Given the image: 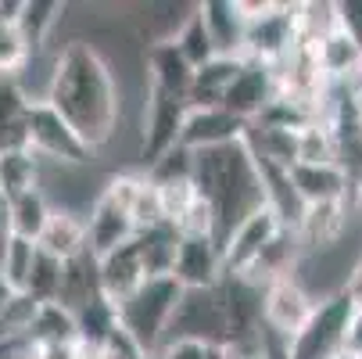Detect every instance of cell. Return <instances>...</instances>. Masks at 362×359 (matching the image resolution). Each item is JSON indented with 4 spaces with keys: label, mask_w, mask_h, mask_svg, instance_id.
Segmentation results:
<instances>
[{
    "label": "cell",
    "mask_w": 362,
    "mask_h": 359,
    "mask_svg": "<svg viewBox=\"0 0 362 359\" xmlns=\"http://www.w3.org/2000/svg\"><path fill=\"white\" fill-rule=\"evenodd\" d=\"M43 101L54 108L93 151L115 137L122 97L112 65L90 40H69L50 69Z\"/></svg>",
    "instance_id": "1"
},
{
    "label": "cell",
    "mask_w": 362,
    "mask_h": 359,
    "mask_svg": "<svg viewBox=\"0 0 362 359\" xmlns=\"http://www.w3.org/2000/svg\"><path fill=\"white\" fill-rule=\"evenodd\" d=\"M194 187H197V198L212 209L219 244H226L244 220H251L258 209L269 205V190H266L262 169H258V159L247 137L237 144L212 147V151H197Z\"/></svg>",
    "instance_id": "2"
},
{
    "label": "cell",
    "mask_w": 362,
    "mask_h": 359,
    "mask_svg": "<svg viewBox=\"0 0 362 359\" xmlns=\"http://www.w3.org/2000/svg\"><path fill=\"white\" fill-rule=\"evenodd\" d=\"M351 320H355V302L344 287L323 295L308 324L287 341V355L291 359H344Z\"/></svg>",
    "instance_id": "3"
},
{
    "label": "cell",
    "mask_w": 362,
    "mask_h": 359,
    "mask_svg": "<svg viewBox=\"0 0 362 359\" xmlns=\"http://www.w3.org/2000/svg\"><path fill=\"white\" fill-rule=\"evenodd\" d=\"M183 298V287L176 277H154L147 280L133 298H126L122 305H115L119 324L151 352L158 355V348L169 338V324L176 317V305Z\"/></svg>",
    "instance_id": "4"
},
{
    "label": "cell",
    "mask_w": 362,
    "mask_h": 359,
    "mask_svg": "<svg viewBox=\"0 0 362 359\" xmlns=\"http://www.w3.org/2000/svg\"><path fill=\"white\" fill-rule=\"evenodd\" d=\"M25 147L43 162H58V166H90L97 151L47 105V101H33L29 108V126H25Z\"/></svg>",
    "instance_id": "5"
},
{
    "label": "cell",
    "mask_w": 362,
    "mask_h": 359,
    "mask_svg": "<svg viewBox=\"0 0 362 359\" xmlns=\"http://www.w3.org/2000/svg\"><path fill=\"white\" fill-rule=\"evenodd\" d=\"M187 112H190V101L147 86V97H144V140H140L144 173L151 166H158L169 151L180 147V133H183Z\"/></svg>",
    "instance_id": "6"
},
{
    "label": "cell",
    "mask_w": 362,
    "mask_h": 359,
    "mask_svg": "<svg viewBox=\"0 0 362 359\" xmlns=\"http://www.w3.org/2000/svg\"><path fill=\"white\" fill-rule=\"evenodd\" d=\"M176 338L201 341V345H226L230 324H226V305H223L219 284L201 287V291H183L165 341H176Z\"/></svg>",
    "instance_id": "7"
},
{
    "label": "cell",
    "mask_w": 362,
    "mask_h": 359,
    "mask_svg": "<svg viewBox=\"0 0 362 359\" xmlns=\"http://www.w3.org/2000/svg\"><path fill=\"white\" fill-rule=\"evenodd\" d=\"M316 302L320 298H313V291H308L298 277H284V280L269 284L266 295H262V324H266L269 334L291 341L308 324Z\"/></svg>",
    "instance_id": "8"
},
{
    "label": "cell",
    "mask_w": 362,
    "mask_h": 359,
    "mask_svg": "<svg viewBox=\"0 0 362 359\" xmlns=\"http://www.w3.org/2000/svg\"><path fill=\"white\" fill-rule=\"evenodd\" d=\"M284 220L276 216L273 205H266V209H258L251 220H244L233 237L223 244V266H226V277H244L247 266L262 255L280 234H284Z\"/></svg>",
    "instance_id": "9"
},
{
    "label": "cell",
    "mask_w": 362,
    "mask_h": 359,
    "mask_svg": "<svg viewBox=\"0 0 362 359\" xmlns=\"http://www.w3.org/2000/svg\"><path fill=\"white\" fill-rule=\"evenodd\" d=\"M173 277L180 280L183 291H201V287H216L226 277L223 266V244L212 234H183L180 251H176V270Z\"/></svg>",
    "instance_id": "10"
},
{
    "label": "cell",
    "mask_w": 362,
    "mask_h": 359,
    "mask_svg": "<svg viewBox=\"0 0 362 359\" xmlns=\"http://www.w3.org/2000/svg\"><path fill=\"white\" fill-rule=\"evenodd\" d=\"M276 101V69L266 62H251L244 58L240 76L233 79V86L223 97V108L237 119H244L247 126L266 115V108Z\"/></svg>",
    "instance_id": "11"
},
{
    "label": "cell",
    "mask_w": 362,
    "mask_h": 359,
    "mask_svg": "<svg viewBox=\"0 0 362 359\" xmlns=\"http://www.w3.org/2000/svg\"><path fill=\"white\" fill-rule=\"evenodd\" d=\"M247 130L251 126L244 119L230 115L226 108H190L187 122H183V133H180V147H187L190 155H197V151H212V147L244 140Z\"/></svg>",
    "instance_id": "12"
},
{
    "label": "cell",
    "mask_w": 362,
    "mask_h": 359,
    "mask_svg": "<svg viewBox=\"0 0 362 359\" xmlns=\"http://www.w3.org/2000/svg\"><path fill=\"white\" fill-rule=\"evenodd\" d=\"M86 234H90V251L97 255H108L122 244H129L136 237V223L133 216L122 209V205L100 190L93 201H90V212H86Z\"/></svg>",
    "instance_id": "13"
},
{
    "label": "cell",
    "mask_w": 362,
    "mask_h": 359,
    "mask_svg": "<svg viewBox=\"0 0 362 359\" xmlns=\"http://www.w3.org/2000/svg\"><path fill=\"white\" fill-rule=\"evenodd\" d=\"M97 270H100V295L112 305H122L126 298H133L147 284V270H144V259H140L136 237L129 244L108 251V255H100Z\"/></svg>",
    "instance_id": "14"
},
{
    "label": "cell",
    "mask_w": 362,
    "mask_h": 359,
    "mask_svg": "<svg viewBox=\"0 0 362 359\" xmlns=\"http://www.w3.org/2000/svg\"><path fill=\"white\" fill-rule=\"evenodd\" d=\"M291 183L294 194L305 205H334V201H348L351 194V173L348 166H291Z\"/></svg>",
    "instance_id": "15"
},
{
    "label": "cell",
    "mask_w": 362,
    "mask_h": 359,
    "mask_svg": "<svg viewBox=\"0 0 362 359\" xmlns=\"http://www.w3.org/2000/svg\"><path fill=\"white\" fill-rule=\"evenodd\" d=\"M194 72H197V69L180 55V47H176L173 40H162V43H151V47H147V86L190 101Z\"/></svg>",
    "instance_id": "16"
},
{
    "label": "cell",
    "mask_w": 362,
    "mask_h": 359,
    "mask_svg": "<svg viewBox=\"0 0 362 359\" xmlns=\"http://www.w3.org/2000/svg\"><path fill=\"white\" fill-rule=\"evenodd\" d=\"M204 29H209L216 55L223 58H244V40H247V18L240 15L237 0H204L197 4Z\"/></svg>",
    "instance_id": "17"
},
{
    "label": "cell",
    "mask_w": 362,
    "mask_h": 359,
    "mask_svg": "<svg viewBox=\"0 0 362 359\" xmlns=\"http://www.w3.org/2000/svg\"><path fill=\"white\" fill-rule=\"evenodd\" d=\"M36 248L47 251V255H54V259H62V263L90 251L86 216H79L72 209H54L50 220H47V227H43V234H40V241H36Z\"/></svg>",
    "instance_id": "18"
},
{
    "label": "cell",
    "mask_w": 362,
    "mask_h": 359,
    "mask_svg": "<svg viewBox=\"0 0 362 359\" xmlns=\"http://www.w3.org/2000/svg\"><path fill=\"white\" fill-rule=\"evenodd\" d=\"M100 270H97V255L83 251L76 259L65 263V277H62V295L58 305H65L69 313H83L86 305L100 302Z\"/></svg>",
    "instance_id": "19"
},
{
    "label": "cell",
    "mask_w": 362,
    "mask_h": 359,
    "mask_svg": "<svg viewBox=\"0 0 362 359\" xmlns=\"http://www.w3.org/2000/svg\"><path fill=\"white\" fill-rule=\"evenodd\" d=\"M313 50H316V62H320V69L330 83H348V79L358 83V76H362V47L348 33H341L334 25Z\"/></svg>",
    "instance_id": "20"
},
{
    "label": "cell",
    "mask_w": 362,
    "mask_h": 359,
    "mask_svg": "<svg viewBox=\"0 0 362 359\" xmlns=\"http://www.w3.org/2000/svg\"><path fill=\"white\" fill-rule=\"evenodd\" d=\"M240 69H244V58H223V55L212 58L209 65H201L190 86V108H223V97L240 76Z\"/></svg>",
    "instance_id": "21"
},
{
    "label": "cell",
    "mask_w": 362,
    "mask_h": 359,
    "mask_svg": "<svg viewBox=\"0 0 362 359\" xmlns=\"http://www.w3.org/2000/svg\"><path fill=\"white\" fill-rule=\"evenodd\" d=\"M348 227V201H334V205H305V216L298 223V241L301 248H327L337 244L341 234Z\"/></svg>",
    "instance_id": "22"
},
{
    "label": "cell",
    "mask_w": 362,
    "mask_h": 359,
    "mask_svg": "<svg viewBox=\"0 0 362 359\" xmlns=\"http://www.w3.org/2000/svg\"><path fill=\"white\" fill-rule=\"evenodd\" d=\"M33 101L22 90L18 79L0 76V151L25 147V126H29Z\"/></svg>",
    "instance_id": "23"
},
{
    "label": "cell",
    "mask_w": 362,
    "mask_h": 359,
    "mask_svg": "<svg viewBox=\"0 0 362 359\" xmlns=\"http://www.w3.org/2000/svg\"><path fill=\"white\" fill-rule=\"evenodd\" d=\"M180 230L173 223H158V227H147L136 234V248H140V259L147 270V280L154 277H173L176 270V251H180Z\"/></svg>",
    "instance_id": "24"
},
{
    "label": "cell",
    "mask_w": 362,
    "mask_h": 359,
    "mask_svg": "<svg viewBox=\"0 0 362 359\" xmlns=\"http://www.w3.org/2000/svg\"><path fill=\"white\" fill-rule=\"evenodd\" d=\"M294 162L301 166H344L341 159V137L334 130V122L327 119H313L308 126L298 130L294 137Z\"/></svg>",
    "instance_id": "25"
},
{
    "label": "cell",
    "mask_w": 362,
    "mask_h": 359,
    "mask_svg": "<svg viewBox=\"0 0 362 359\" xmlns=\"http://www.w3.org/2000/svg\"><path fill=\"white\" fill-rule=\"evenodd\" d=\"M25 338H29V341H40V345H76V341H79L76 313H69L65 305H58V302L36 305Z\"/></svg>",
    "instance_id": "26"
},
{
    "label": "cell",
    "mask_w": 362,
    "mask_h": 359,
    "mask_svg": "<svg viewBox=\"0 0 362 359\" xmlns=\"http://www.w3.org/2000/svg\"><path fill=\"white\" fill-rule=\"evenodd\" d=\"M0 190H4L8 201L18 194L40 190V159L29 147L0 151Z\"/></svg>",
    "instance_id": "27"
},
{
    "label": "cell",
    "mask_w": 362,
    "mask_h": 359,
    "mask_svg": "<svg viewBox=\"0 0 362 359\" xmlns=\"http://www.w3.org/2000/svg\"><path fill=\"white\" fill-rule=\"evenodd\" d=\"M8 212H11V237L36 244L50 212H54V205L43 198V190H29V194H18V198L8 201Z\"/></svg>",
    "instance_id": "28"
},
{
    "label": "cell",
    "mask_w": 362,
    "mask_h": 359,
    "mask_svg": "<svg viewBox=\"0 0 362 359\" xmlns=\"http://www.w3.org/2000/svg\"><path fill=\"white\" fill-rule=\"evenodd\" d=\"M62 15H65V4H58V0H22L18 29H22V36L29 40L33 50H40V47L50 40V33L58 29Z\"/></svg>",
    "instance_id": "29"
},
{
    "label": "cell",
    "mask_w": 362,
    "mask_h": 359,
    "mask_svg": "<svg viewBox=\"0 0 362 359\" xmlns=\"http://www.w3.org/2000/svg\"><path fill=\"white\" fill-rule=\"evenodd\" d=\"M62 277H65V263L36 248V259H33V270H29V284H25V298H29L33 305L58 302V295H62Z\"/></svg>",
    "instance_id": "30"
},
{
    "label": "cell",
    "mask_w": 362,
    "mask_h": 359,
    "mask_svg": "<svg viewBox=\"0 0 362 359\" xmlns=\"http://www.w3.org/2000/svg\"><path fill=\"white\" fill-rule=\"evenodd\" d=\"M173 43L180 47V55H183L194 69H201V65H209L212 58H219V55H216V43H212V36H209V29H204V18H201L197 4H194V11L183 18V25L176 29Z\"/></svg>",
    "instance_id": "31"
},
{
    "label": "cell",
    "mask_w": 362,
    "mask_h": 359,
    "mask_svg": "<svg viewBox=\"0 0 362 359\" xmlns=\"http://www.w3.org/2000/svg\"><path fill=\"white\" fill-rule=\"evenodd\" d=\"M154 183V180H151ZM158 187V205H162V220L173 223L176 230L187 223V216L194 212L197 205V187H194V176H180V180H162L154 183Z\"/></svg>",
    "instance_id": "32"
},
{
    "label": "cell",
    "mask_w": 362,
    "mask_h": 359,
    "mask_svg": "<svg viewBox=\"0 0 362 359\" xmlns=\"http://www.w3.org/2000/svg\"><path fill=\"white\" fill-rule=\"evenodd\" d=\"M29 58H33V47H29V40L22 36L18 22L0 18V76L15 79V76L29 65Z\"/></svg>",
    "instance_id": "33"
},
{
    "label": "cell",
    "mask_w": 362,
    "mask_h": 359,
    "mask_svg": "<svg viewBox=\"0 0 362 359\" xmlns=\"http://www.w3.org/2000/svg\"><path fill=\"white\" fill-rule=\"evenodd\" d=\"M33 259H36V244H33V241H22V237H11V241H8L4 259H0V273H4V280L11 284L15 295H25Z\"/></svg>",
    "instance_id": "34"
},
{
    "label": "cell",
    "mask_w": 362,
    "mask_h": 359,
    "mask_svg": "<svg viewBox=\"0 0 362 359\" xmlns=\"http://www.w3.org/2000/svg\"><path fill=\"white\" fill-rule=\"evenodd\" d=\"M334 22L341 33H348L362 47V0H337L334 4Z\"/></svg>",
    "instance_id": "35"
},
{
    "label": "cell",
    "mask_w": 362,
    "mask_h": 359,
    "mask_svg": "<svg viewBox=\"0 0 362 359\" xmlns=\"http://www.w3.org/2000/svg\"><path fill=\"white\" fill-rule=\"evenodd\" d=\"M154 359H209V345H201V341H187V338H176V341H165Z\"/></svg>",
    "instance_id": "36"
},
{
    "label": "cell",
    "mask_w": 362,
    "mask_h": 359,
    "mask_svg": "<svg viewBox=\"0 0 362 359\" xmlns=\"http://www.w3.org/2000/svg\"><path fill=\"white\" fill-rule=\"evenodd\" d=\"M344 291L351 295V302H355V309L362 313V259L348 270V277H344Z\"/></svg>",
    "instance_id": "37"
},
{
    "label": "cell",
    "mask_w": 362,
    "mask_h": 359,
    "mask_svg": "<svg viewBox=\"0 0 362 359\" xmlns=\"http://www.w3.org/2000/svg\"><path fill=\"white\" fill-rule=\"evenodd\" d=\"M11 241V212H8V198L0 190V259H4V248Z\"/></svg>",
    "instance_id": "38"
},
{
    "label": "cell",
    "mask_w": 362,
    "mask_h": 359,
    "mask_svg": "<svg viewBox=\"0 0 362 359\" xmlns=\"http://www.w3.org/2000/svg\"><path fill=\"white\" fill-rule=\"evenodd\" d=\"M348 355L362 359V313L355 309V320H351V331H348Z\"/></svg>",
    "instance_id": "39"
},
{
    "label": "cell",
    "mask_w": 362,
    "mask_h": 359,
    "mask_svg": "<svg viewBox=\"0 0 362 359\" xmlns=\"http://www.w3.org/2000/svg\"><path fill=\"white\" fill-rule=\"evenodd\" d=\"M266 348H269V359H291L287 355V341L276 338V334H269V331H266Z\"/></svg>",
    "instance_id": "40"
},
{
    "label": "cell",
    "mask_w": 362,
    "mask_h": 359,
    "mask_svg": "<svg viewBox=\"0 0 362 359\" xmlns=\"http://www.w3.org/2000/svg\"><path fill=\"white\" fill-rule=\"evenodd\" d=\"M15 298H18V295L11 291V284L4 280V273H0V317H4V313L11 309V305H15Z\"/></svg>",
    "instance_id": "41"
},
{
    "label": "cell",
    "mask_w": 362,
    "mask_h": 359,
    "mask_svg": "<svg viewBox=\"0 0 362 359\" xmlns=\"http://www.w3.org/2000/svg\"><path fill=\"white\" fill-rule=\"evenodd\" d=\"M351 198H355V205H358V212H362V166H358V173L351 176Z\"/></svg>",
    "instance_id": "42"
},
{
    "label": "cell",
    "mask_w": 362,
    "mask_h": 359,
    "mask_svg": "<svg viewBox=\"0 0 362 359\" xmlns=\"http://www.w3.org/2000/svg\"><path fill=\"white\" fill-rule=\"evenodd\" d=\"M244 359H269V348H262V352H255V355H244Z\"/></svg>",
    "instance_id": "43"
},
{
    "label": "cell",
    "mask_w": 362,
    "mask_h": 359,
    "mask_svg": "<svg viewBox=\"0 0 362 359\" xmlns=\"http://www.w3.org/2000/svg\"><path fill=\"white\" fill-rule=\"evenodd\" d=\"M355 122H358V137H362V119H355Z\"/></svg>",
    "instance_id": "44"
},
{
    "label": "cell",
    "mask_w": 362,
    "mask_h": 359,
    "mask_svg": "<svg viewBox=\"0 0 362 359\" xmlns=\"http://www.w3.org/2000/svg\"><path fill=\"white\" fill-rule=\"evenodd\" d=\"M358 79H362V76H358Z\"/></svg>",
    "instance_id": "45"
}]
</instances>
